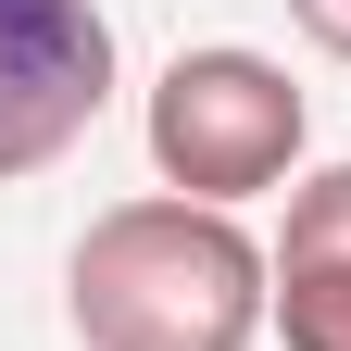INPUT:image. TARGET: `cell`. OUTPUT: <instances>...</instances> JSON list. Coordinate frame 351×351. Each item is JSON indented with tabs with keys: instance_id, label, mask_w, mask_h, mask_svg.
Listing matches in <instances>:
<instances>
[{
	"instance_id": "obj_1",
	"label": "cell",
	"mask_w": 351,
	"mask_h": 351,
	"mask_svg": "<svg viewBox=\"0 0 351 351\" xmlns=\"http://www.w3.org/2000/svg\"><path fill=\"white\" fill-rule=\"evenodd\" d=\"M63 314L88 351H251L276 314V251H251L213 201H113L63 263Z\"/></svg>"
},
{
	"instance_id": "obj_2",
	"label": "cell",
	"mask_w": 351,
	"mask_h": 351,
	"mask_svg": "<svg viewBox=\"0 0 351 351\" xmlns=\"http://www.w3.org/2000/svg\"><path fill=\"white\" fill-rule=\"evenodd\" d=\"M151 163L176 201H213V213L263 201L301 163V88L263 51H176L151 88Z\"/></svg>"
},
{
	"instance_id": "obj_3",
	"label": "cell",
	"mask_w": 351,
	"mask_h": 351,
	"mask_svg": "<svg viewBox=\"0 0 351 351\" xmlns=\"http://www.w3.org/2000/svg\"><path fill=\"white\" fill-rule=\"evenodd\" d=\"M113 101V13L101 0H0V189L63 163Z\"/></svg>"
},
{
	"instance_id": "obj_4",
	"label": "cell",
	"mask_w": 351,
	"mask_h": 351,
	"mask_svg": "<svg viewBox=\"0 0 351 351\" xmlns=\"http://www.w3.org/2000/svg\"><path fill=\"white\" fill-rule=\"evenodd\" d=\"M276 326L289 351H351V263H276Z\"/></svg>"
},
{
	"instance_id": "obj_5",
	"label": "cell",
	"mask_w": 351,
	"mask_h": 351,
	"mask_svg": "<svg viewBox=\"0 0 351 351\" xmlns=\"http://www.w3.org/2000/svg\"><path fill=\"white\" fill-rule=\"evenodd\" d=\"M276 263H351V163H326V176H301V189H289Z\"/></svg>"
},
{
	"instance_id": "obj_6",
	"label": "cell",
	"mask_w": 351,
	"mask_h": 351,
	"mask_svg": "<svg viewBox=\"0 0 351 351\" xmlns=\"http://www.w3.org/2000/svg\"><path fill=\"white\" fill-rule=\"evenodd\" d=\"M289 13H301V38H314V51L351 63V0H289Z\"/></svg>"
}]
</instances>
